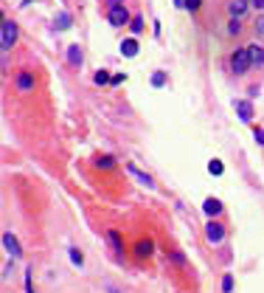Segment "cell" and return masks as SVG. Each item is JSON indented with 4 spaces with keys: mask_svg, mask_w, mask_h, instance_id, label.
<instances>
[{
    "mask_svg": "<svg viewBox=\"0 0 264 293\" xmlns=\"http://www.w3.org/2000/svg\"><path fill=\"white\" fill-rule=\"evenodd\" d=\"M14 43H17V23L14 20H3V25H0V48H3V54L12 51Z\"/></svg>",
    "mask_w": 264,
    "mask_h": 293,
    "instance_id": "1",
    "label": "cell"
},
{
    "mask_svg": "<svg viewBox=\"0 0 264 293\" xmlns=\"http://www.w3.org/2000/svg\"><path fill=\"white\" fill-rule=\"evenodd\" d=\"M230 68L234 73H247L253 68V60H250V51L247 48H236L234 56H230Z\"/></svg>",
    "mask_w": 264,
    "mask_h": 293,
    "instance_id": "2",
    "label": "cell"
},
{
    "mask_svg": "<svg viewBox=\"0 0 264 293\" xmlns=\"http://www.w3.org/2000/svg\"><path fill=\"white\" fill-rule=\"evenodd\" d=\"M205 240H208L211 245H219L225 240V226H222V223H216V220L211 217L208 226H205Z\"/></svg>",
    "mask_w": 264,
    "mask_h": 293,
    "instance_id": "3",
    "label": "cell"
},
{
    "mask_svg": "<svg viewBox=\"0 0 264 293\" xmlns=\"http://www.w3.org/2000/svg\"><path fill=\"white\" fill-rule=\"evenodd\" d=\"M110 23H113L115 28H124V25L132 23V17H129V12H126L124 3H121V6H113V9H110Z\"/></svg>",
    "mask_w": 264,
    "mask_h": 293,
    "instance_id": "4",
    "label": "cell"
},
{
    "mask_svg": "<svg viewBox=\"0 0 264 293\" xmlns=\"http://www.w3.org/2000/svg\"><path fill=\"white\" fill-rule=\"evenodd\" d=\"M3 248H6V254L12 256V259H17V256L23 254V248H20L17 237H14L12 231H6V234H3Z\"/></svg>",
    "mask_w": 264,
    "mask_h": 293,
    "instance_id": "5",
    "label": "cell"
},
{
    "mask_svg": "<svg viewBox=\"0 0 264 293\" xmlns=\"http://www.w3.org/2000/svg\"><path fill=\"white\" fill-rule=\"evenodd\" d=\"M126 172H129V175L135 178V181H138L141 186H146V189H155V181H152V178L146 175L144 169H138V166H135V164H126Z\"/></svg>",
    "mask_w": 264,
    "mask_h": 293,
    "instance_id": "6",
    "label": "cell"
},
{
    "mask_svg": "<svg viewBox=\"0 0 264 293\" xmlns=\"http://www.w3.org/2000/svg\"><path fill=\"white\" fill-rule=\"evenodd\" d=\"M234 107H236V113H239L242 122H250V119H253V104L250 102H245V99H234Z\"/></svg>",
    "mask_w": 264,
    "mask_h": 293,
    "instance_id": "7",
    "label": "cell"
},
{
    "mask_svg": "<svg viewBox=\"0 0 264 293\" xmlns=\"http://www.w3.org/2000/svg\"><path fill=\"white\" fill-rule=\"evenodd\" d=\"M107 243H110V248H113V254H124V240H121V234L115 231V228H110L107 231Z\"/></svg>",
    "mask_w": 264,
    "mask_h": 293,
    "instance_id": "8",
    "label": "cell"
},
{
    "mask_svg": "<svg viewBox=\"0 0 264 293\" xmlns=\"http://www.w3.org/2000/svg\"><path fill=\"white\" fill-rule=\"evenodd\" d=\"M152 251H155V245H152V240H141L138 245H135V256L138 259H149Z\"/></svg>",
    "mask_w": 264,
    "mask_h": 293,
    "instance_id": "9",
    "label": "cell"
},
{
    "mask_svg": "<svg viewBox=\"0 0 264 293\" xmlns=\"http://www.w3.org/2000/svg\"><path fill=\"white\" fill-rule=\"evenodd\" d=\"M31 87H34V76H31L28 71L17 73V91H20V93H28Z\"/></svg>",
    "mask_w": 264,
    "mask_h": 293,
    "instance_id": "10",
    "label": "cell"
},
{
    "mask_svg": "<svg viewBox=\"0 0 264 293\" xmlns=\"http://www.w3.org/2000/svg\"><path fill=\"white\" fill-rule=\"evenodd\" d=\"M203 212L208 214V217H216V214L222 212V203L216 200V197H208V200L203 203Z\"/></svg>",
    "mask_w": 264,
    "mask_h": 293,
    "instance_id": "11",
    "label": "cell"
},
{
    "mask_svg": "<svg viewBox=\"0 0 264 293\" xmlns=\"http://www.w3.org/2000/svg\"><path fill=\"white\" fill-rule=\"evenodd\" d=\"M247 51H250L253 68H256V65H264V48H261V45H256V43H253V45H247Z\"/></svg>",
    "mask_w": 264,
    "mask_h": 293,
    "instance_id": "12",
    "label": "cell"
},
{
    "mask_svg": "<svg viewBox=\"0 0 264 293\" xmlns=\"http://www.w3.org/2000/svg\"><path fill=\"white\" fill-rule=\"evenodd\" d=\"M82 48H79V45H68V62H71V65H82Z\"/></svg>",
    "mask_w": 264,
    "mask_h": 293,
    "instance_id": "13",
    "label": "cell"
},
{
    "mask_svg": "<svg viewBox=\"0 0 264 293\" xmlns=\"http://www.w3.org/2000/svg\"><path fill=\"white\" fill-rule=\"evenodd\" d=\"M71 23H73V20H71V14H68V12H59V14H56V17H54V25H56V28H59V31L71 28Z\"/></svg>",
    "mask_w": 264,
    "mask_h": 293,
    "instance_id": "14",
    "label": "cell"
},
{
    "mask_svg": "<svg viewBox=\"0 0 264 293\" xmlns=\"http://www.w3.org/2000/svg\"><path fill=\"white\" fill-rule=\"evenodd\" d=\"M247 3H250V0H234V3H230V14H234V17H242V14L247 12Z\"/></svg>",
    "mask_w": 264,
    "mask_h": 293,
    "instance_id": "15",
    "label": "cell"
},
{
    "mask_svg": "<svg viewBox=\"0 0 264 293\" xmlns=\"http://www.w3.org/2000/svg\"><path fill=\"white\" fill-rule=\"evenodd\" d=\"M121 54H124V56H135V54H138V43H135V40H124V43H121Z\"/></svg>",
    "mask_w": 264,
    "mask_h": 293,
    "instance_id": "16",
    "label": "cell"
},
{
    "mask_svg": "<svg viewBox=\"0 0 264 293\" xmlns=\"http://www.w3.org/2000/svg\"><path fill=\"white\" fill-rule=\"evenodd\" d=\"M96 166H98V169H113V166H115V158H113V155H98V158H96Z\"/></svg>",
    "mask_w": 264,
    "mask_h": 293,
    "instance_id": "17",
    "label": "cell"
},
{
    "mask_svg": "<svg viewBox=\"0 0 264 293\" xmlns=\"http://www.w3.org/2000/svg\"><path fill=\"white\" fill-rule=\"evenodd\" d=\"M71 262L76 265V268H82V265H84V256H82V251H79V248H71Z\"/></svg>",
    "mask_w": 264,
    "mask_h": 293,
    "instance_id": "18",
    "label": "cell"
},
{
    "mask_svg": "<svg viewBox=\"0 0 264 293\" xmlns=\"http://www.w3.org/2000/svg\"><path fill=\"white\" fill-rule=\"evenodd\" d=\"M208 172H211V175H222V172H225L222 161H208Z\"/></svg>",
    "mask_w": 264,
    "mask_h": 293,
    "instance_id": "19",
    "label": "cell"
},
{
    "mask_svg": "<svg viewBox=\"0 0 264 293\" xmlns=\"http://www.w3.org/2000/svg\"><path fill=\"white\" fill-rule=\"evenodd\" d=\"M152 85H155V87H163V85H166V73H163V71H155V73H152Z\"/></svg>",
    "mask_w": 264,
    "mask_h": 293,
    "instance_id": "20",
    "label": "cell"
},
{
    "mask_svg": "<svg viewBox=\"0 0 264 293\" xmlns=\"http://www.w3.org/2000/svg\"><path fill=\"white\" fill-rule=\"evenodd\" d=\"M129 28H132V34H141V31H144V17H132Z\"/></svg>",
    "mask_w": 264,
    "mask_h": 293,
    "instance_id": "21",
    "label": "cell"
},
{
    "mask_svg": "<svg viewBox=\"0 0 264 293\" xmlns=\"http://www.w3.org/2000/svg\"><path fill=\"white\" fill-rule=\"evenodd\" d=\"M230 290H234V276L225 274V279H222V293H230Z\"/></svg>",
    "mask_w": 264,
    "mask_h": 293,
    "instance_id": "22",
    "label": "cell"
},
{
    "mask_svg": "<svg viewBox=\"0 0 264 293\" xmlns=\"http://www.w3.org/2000/svg\"><path fill=\"white\" fill-rule=\"evenodd\" d=\"M110 79H113V76H110L107 71H98V73H96V85H107Z\"/></svg>",
    "mask_w": 264,
    "mask_h": 293,
    "instance_id": "23",
    "label": "cell"
},
{
    "mask_svg": "<svg viewBox=\"0 0 264 293\" xmlns=\"http://www.w3.org/2000/svg\"><path fill=\"white\" fill-rule=\"evenodd\" d=\"M239 31H242V25H239V17H234V20H230V23H228V34H239Z\"/></svg>",
    "mask_w": 264,
    "mask_h": 293,
    "instance_id": "24",
    "label": "cell"
},
{
    "mask_svg": "<svg viewBox=\"0 0 264 293\" xmlns=\"http://www.w3.org/2000/svg\"><path fill=\"white\" fill-rule=\"evenodd\" d=\"M200 3H203V0H183V6H186L188 12H197V9H200Z\"/></svg>",
    "mask_w": 264,
    "mask_h": 293,
    "instance_id": "25",
    "label": "cell"
},
{
    "mask_svg": "<svg viewBox=\"0 0 264 293\" xmlns=\"http://www.w3.org/2000/svg\"><path fill=\"white\" fill-rule=\"evenodd\" d=\"M253 138H256V144H258V146H264V130L258 127L256 133H253Z\"/></svg>",
    "mask_w": 264,
    "mask_h": 293,
    "instance_id": "26",
    "label": "cell"
},
{
    "mask_svg": "<svg viewBox=\"0 0 264 293\" xmlns=\"http://www.w3.org/2000/svg\"><path fill=\"white\" fill-rule=\"evenodd\" d=\"M12 274H14V265H12V262H9V265H6V268H3V279H9V276H12Z\"/></svg>",
    "mask_w": 264,
    "mask_h": 293,
    "instance_id": "27",
    "label": "cell"
},
{
    "mask_svg": "<svg viewBox=\"0 0 264 293\" xmlns=\"http://www.w3.org/2000/svg\"><path fill=\"white\" fill-rule=\"evenodd\" d=\"M124 79H126L124 73H115V76H113V79H110V82H113V85H121V82H124Z\"/></svg>",
    "mask_w": 264,
    "mask_h": 293,
    "instance_id": "28",
    "label": "cell"
},
{
    "mask_svg": "<svg viewBox=\"0 0 264 293\" xmlns=\"http://www.w3.org/2000/svg\"><path fill=\"white\" fill-rule=\"evenodd\" d=\"M256 31L264 37V17H258V23H256Z\"/></svg>",
    "mask_w": 264,
    "mask_h": 293,
    "instance_id": "29",
    "label": "cell"
},
{
    "mask_svg": "<svg viewBox=\"0 0 264 293\" xmlns=\"http://www.w3.org/2000/svg\"><path fill=\"white\" fill-rule=\"evenodd\" d=\"M250 3H253V6H258V9L264 12V0H250Z\"/></svg>",
    "mask_w": 264,
    "mask_h": 293,
    "instance_id": "30",
    "label": "cell"
},
{
    "mask_svg": "<svg viewBox=\"0 0 264 293\" xmlns=\"http://www.w3.org/2000/svg\"><path fill=\"white\" fill-rule=\"evenodd\" d=\"M107 6L113 9V6H121V0H107Z\"/></svg>",
    "mask_w": 264,
    "mask_h": 293,
    "instance_id": "31",
    "label": "cell"
},
{
    "mask_svg": "<svg viewBox=\"0 0 264 293\" xmlns=\"http://www.w3.org/2000/svg\"><path fill=\"white\" fill-rule=\"evenodd\" d=\"M174 3H177V6H183V0H174Z\"/></svg>",
    "mask_w": 264,
    "mask_h": 293,
    "instance_id": "32",
    "label": "cell"
}]
</instances>
